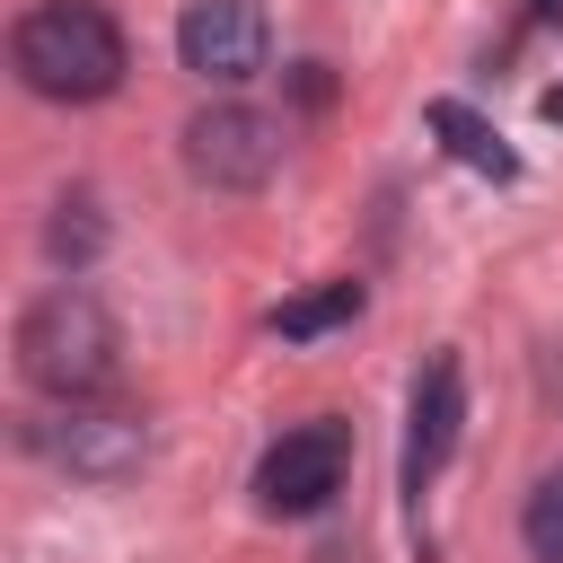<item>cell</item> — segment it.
Instances as JSON below:
<instances>
[{"instance_id":"cell-12","label":"cell","mask_w":563,"mask_h":563,"mask_svg":"<svg viewBox=\"0 0 563 563\" xmlns=\"http://www.w3.org/2000/svg\"><path fill=\"white\" fill-rule=\"evenodd\" d=\"M537 18H545V26H563V0H537Z\"/></svg>"},{"instance_id":"cell-11","label":"cell","mask_w":563,"mask_h":563,"mask_svg":"<svg viewBox=\"0 0 563 563\" xmlns=\"http://www.w3.org/2000/svg\"><path fill=\"white\" fill-rule=\"evenodd\" d=\"M97 246H106V220H97V202H88V194H70V202H62V220H53V255H62V264H88Z\"/></svg>"},{"instance_id":"cell-3","label":"cell","mask_w":563,"mask_h":563,"mask_svg":"<svg viewBox=\"0 0 563 563\" xmlns=\"http://www.w3.org/2000/svg\"><path fill=\"white\" fill-rule=\"evenodd\" d=\"M343 457H352V431H343V422H299V431H282V440L264 449L255 501H264L273 519H308V510H325V501L343 493Z\"/></svg>"},{"instance_id":"cell-4","label":"cell","mask_w":563,"mask_h":563,"mask_svg":"<svg viewBox=\"0 0 563 563\" xmlns=\"http://www.w3.org/2000/svg\"><path fill=\"white\" fill-rule=\"evenodd\" d=\"M185 167L220 194H255L273 167H282V123L255 114V106H202L185 123Z\"/></svg>"},{"instance_id":"cell-6","label":"cell","mask_w":563,"mask_h":563,"mask_svg":"<svg viewBox=\"0 0 563 563\" xmlns=\"http://www.w3.org/2000/svg\"><path fill=\"white\" fill-rule=\"evenodd\" d=\"M457 422H466V378H457V352H431L422 378H413V413H405V493H422L449 449H457Z\"/></svg>"},{"instance_id":"cell-7","label":"cell","mask_w":563,"mask_h":563,"mask_svg":"<svg viewBox=\"0 0 563 563\" xmlns=\"http://www.w3.org/2000/svg\"><path fill=\"white\" fill-rule=\"evenodd\" d=\"M53 449H62L79 475H123V466H141V422H132V413H97L88 396H70Z\"/></svg>"},{"instance_id":"cell-2","label":"cell","mask_w":563,"mask_h":563,"mask_svg":"<svg viewBox=\"0 0 563 563\" xmlns=\"http://www.w3.org/2000/svg\"><path fill=\"white\" fill-rule=\"evenodd\" d=\"M18 369L44 387V396H97L114 378V317L97 290L62 282L44 290L26 317H18Z\"/></svg>"},{"instance_id":"cell-5","label":"cell","mask_w":563,"mask_h":563,"mask_svg":"<svg viewBox=\"0 0 563 563\" xmlns=\"http://www.w3.org/2000/svg\"><path fill=\"white\" fill-rule=\"evenodd\" d=\"M176 53H185V70L211 79V88L255 79L264 53H273L264 0H185V18H176Z\"/></svg>"},{"instance_id":"cell-8","label":"cell","mask_w":563,"mask_h":563,"mask_svg":"<svg viewBox=\"0 0 563 563\" xmlns=\"http://www.w3.org/2000/svg\"><path fill=\"white\" fill-rule=\"evenodd\" d=\"M431 132L449 141V158H457V167H475V176H519V158L501 150V132H493L475 106H457V97H431Z\"/></svg>"},{"instance_id":"cell-9","label":"cell","mask_w":563,"mask_h":563,"mask_svg":"<svg viewBox=\"0 0 563 563\" xmlns=\"http://www.w3.org/2000/svg\"><path fill=\"white\" fill-rule=\"evenodd\" d=\"M343 317H361V282H317V290L282 299L264 325H273L282 343H308V334H325V325H343Z\"/></svg>"},{"instance_id":"cell-1","label":"cell","mask_w":563,"mask_h":563,"mask_svg":"<svg viewBox=\"0 0 563 563\" xmlns=\"http://www.w3.org/2000/svg\"><path fill=\"white\" fill-rule=\"evenodd\" d=\"M9 62L35 97L53 106H97L123 88V26L97 9V0H44L18 18L9 35Z\"/></svg>"},{"instance_id":"cell-10","label":"cell","mask_w":563,"mask_h":563,"mask_svg":"<svg viewBox=\"0 0 563 563\" xmlns=\"http://www.w3.org/2000/svg\"><path fill=\"white\" fill-rule=\"evenodd\" d=\"M519 537H528V554H537V563H563V475H545V484L528 493Z\"/></svg>"}]
</instances>
